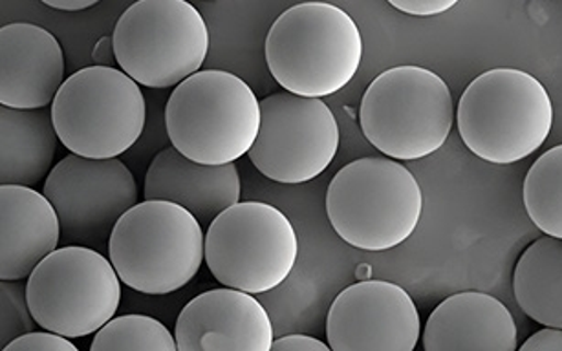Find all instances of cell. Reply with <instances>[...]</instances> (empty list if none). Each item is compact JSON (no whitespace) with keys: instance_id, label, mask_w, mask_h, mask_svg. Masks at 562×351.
<instances>
[{"instance_id":"1","label":"cell","mask_w":562,"mask_h":351,"mask_svg":"<svg viewBox=\"0 0 562 351\" xmlns=\"http://www.w3.org/2000/svg\"><path fill=\"white\" fill-rule=\"evenodd\" d=\"M265 54L284 92L323 99L358 73L363 37L358 22L339 5L303 2L277 16L266 35Z\"/></svg>"},{"instance_id":"2","label":"cell","mask_w":562,"mask_h":351,"mask_svg":"<svg viewBox=\"0 0 562 351\" xmlns=\"http://www.w3.org/2000/svg\"><path fill=\"white\" fill-rule=\"evenodd\" d=\"M465 147L484 161L512 165L537 152L553 126V103L528 71L495 68L469 82L457 110Z\"/></svg>"},{"instance_id":"3","label":"cell","mask_w":562,"mask_h":351,"mask_svg":"<svg viewBox=\"0 0 562 351\" xmlns=\"http://www.w3.org/2000/svg\"><path fill=\"white\" fill-rule=\"evenodd\" d=\"M424 211L416 176L396 159L369 156L345 165L326 191V214L348 246L381 252L411 238Z\"/></svg>"},{"instance_id":"4","label":"cell","mask_w":562,"mask_h":351,"mask_svg":"<svg viewBox=\"0 0 562 351\" xmlns=\"http://www.w3.org/2000/svg\"><path fill=\"white\" fill-rule=\"evenodd\" d=\"M254 88L224 70H202L172 90L167 136L178 152L200 165H232L249 154L260 132Z\"/></svg>"},{"instance_id":"5","label":"cell","mask_w":562,"mask_h":351,"mask_svg":"<svg viewBox=\"0 0 562 351\" xmlns=\"http://www.w3.org/2000/svg\"><path fill=\"white\" fill-rule=\"evenodd\" d=\"M454 117L447 82L435 71L411 65L375 77L359 109L364 137L396 161H416L440 150Z\"/></svg>"},{"instance_id":"6","label":"cell","mask_w":562,"mask_h":351,"mask_svg":"<svg viewBox=\"0 0 562 351\" xmlns=\"http://www.w3.org/2000/svg\"><path fill=\"white\" fill-rule=\"evenodd\" d=\"M109 257L131 290L171 295L199 274L205 233L199 219L177 203L144 200L117 222Z\"/></svg>"},{"instance_id":"7","label":"cell","mask_w":562,"mask_h":351,"mask_svg":"<svg viewBox=\"0 0 562 351\" xmlns=\"http://www.w3.org/2000/svg\"><path fill=\"white\" fill-rule=\"evenodd\" d=\"M50 110L65 148L90 159L120 158L138 143L147 120L138 82L103 65L68 77Z\"/></svg>"},{"instance_id":"8","label":"cell","mask_w":562,"mask_h":351,"mask_svg":"<svg viewBox=\"0 0 562 351\" xmlns=\"http://www.w3.org/2000/svg\"><path fill=\"white\" fill-rule=\"evenodd\" d=\"M112 44L120 70L139 87L164 90L202 71L210 30L186 0H139L117 19Z\"/></svg>"},{"instance_id":"9","label":"cell","mask_w":562,"mask_h":351,"mask_svg":"<svg viewBox=\"0 0 562 351\" xmlns=\"http://www.w3.org/2000/svg\"><path fill=\"white\" fill-rule=\"evenodd\" d=\"M299 258V236L281 208L238 202L205 233V263L229 290L270 293L286 282Z\"/></svg>"},{"instance_id":"10","label":"cell","mask_w":562,"mask_h":351,"mask_svg":"<svg viewBox=\"0 0 562 351\" xmlns=\"http://www.w3.org/2000/svg\"><path fill=\"white\" fill-rule=\"evenodd\" d=\"M30 312L43 331L79 339L116 318L122 279L109 258L83 246L59 247L26 280Z\"/></svg>"},{"instance_id":"11","label":"cell","mask_w":562,"mask_h":351,"mask_svg":"<svg viewBox=\"0 0 562 351\" xmlns=\"http://www.w3.org/2000/svg\"><path fill=\"white\" fill-rule=\"evenodd\" d=\"M260 132L249 161L268 180L299 185L330 167L339 150V125L323 99L273 93L260 101Z\"/></svg>"},{"instance_id":"12","label":"cell","mask_w":562,"mask_h":351,"mask_svg":"<svg viewBox=\"0 0 562 351\" xmlns=\"http://www.w3.org/2000/svg\"><path fill=\"white\" fill-rule=\"evenodd\" d=\"M61 222L67 246H109L117 222L138 205V183L122 159L76 154L57 161L43 185Z\"/></svg>"},{"instance_id":"13","label":"cell","mask_w":562,"mask_h":351,"mask_svg":"<svg viewBox=\"0 0 562 351\" xmlns=\"http://www.w3.org/2000/svg\"><path fill=\"white\" fill-rule=\"evenodd\" d=\"M422 320L413 296L385 280H361L331 302L326 339L331 351H414Z\"/></svg>"},{"instance_id":"14","label":"cell","mask_w":562,"mask_h":351,"mask_svg":"<svg viewBox=\"0 0 562 351\" xmlns=\"http://www.w3.org/2000/svg\"><path fill=\"white\" fill-rule=\"evenodd\" d=\"M178 351H271L276 335L255 295L218 287L188 302L175 326Z\"/></svg>"},{"instance_id":"15","label":"cell","mask_w":562,"mask_h":351,"mask_svg":"<svg viewBox=\"0 0 562 351\" xmlns=\"http://www.w3.org/2000/svg\"><path fill=\"white\" fill-rule=\"evenodd\" d=\"M65 52L54 33L30 22L0 27V104L43 110L65 84Z\"/></svg>"},{"instance_id":"16","label":"cell","mask_w":562,"mask_h":351,"mask_svg":"<svg viewBox=\"0 0 562 351\" xmlns=\"http://www.w3.org/2000/svg\"><path fill=\"white\" fill-rule=\"evenodd\" d=\"M237 165H200L169 147L161 150L145 174L147 202H171L193 214L200 224H213L224 211L240 202Z\"/></svg>"},{"instance_id":"17","label":"cell","mask_w":562,"mask_h":351,"mask_svg":"<svg viewBox=\"0 0 562 351\" xmlns=\"http://www.w3.org/2000/svg\"><path fill=\"white\" fill-rule=\"evenodd\" d=\"M425 351H517V322L498 298L462 291L440 302L424 328Z\"/></svg>"},{"instance_id":"18","label":"cell","mask_w":562,"mask_h":351,"mask_svg":"<svg viewBox=\"0 0 562 351\" xmlns=\"http://www.w3.org/2000/svg\"><path fill=\"white\" fill-rule=\"evenodd\" d=\"M0 280H29L61 244V222L43 192L0 186Z\"/></svg>"},{"instance_id":"19","label":"cell","mask_w":562,"mask_h":351,"mask_svg":"<svg viewBox=\"0 0 562 351\" xmlns=\"http://www.w3.org/2000/svg\"><path fill=\"white\" fill-rule=\"evenodd\" d=\"M52 110L0 109V183L35 189L56 167Z\"/></svg>"},{"instance_id":"20","label":"cell","mask_w":562,"mask_h":351,"mask_svg":"<svg viewBox=\"0 0 562 351\" xmlns=\"http://www.w3.org/2000/svg\"><path fill=\"white\" fill-rule=\"evenodd\" d=\"M513 291L531 320L562 329V240L542 236L528 246L515 265Z\"/></svg>"},{"instance_id":"21","label":"cell","mask_w":562,"mask_h":351,"mask_svg":"<svg viewBox=\"0 0 562 351\" xmlns=\"http://www.w3.org/2000/svg\"><path fill=\"white\" fill-rule=\"evenodd\" d=\"M524 207L546 236L562 240V145L546 150L524 180Z\"/></svg>"},{"instance_id":"22","label":"cell","mask_w":562,"mask_h":351,"mask_svg":"<svg viewBox=\"0 0 562 351\" xmlns=\"http://www.w3.org/2000/svg\"><path fill=\"white\" fill-rule=\"evenodd\" d=\"M90 351H178V344L160 320L147 315H122L94 335Z\"/></svg>"},{"instance_id":"23","label":"cell","mask_w":562,"mask_h":351,"mask_svg":"<svg viewBox=\"0 0 562 351\" xmlns=\"http://www.w3.org/2000/svg\"><path fill=\"white\" fill-rule=\"evenodd\" d=\"M0 298H2V331L0 340L2 348L12 344L23 335L34 333L35 322L30 312L29 296H26V284L23 280H4L0 284Z\"/></svg>"},{"instance_id":"24","label":"cell","mask_w":562,"mask_h":351,"mask_svg":"<svg viewBox=\"0 0 562 351\" xmlns=\"http://www.w3.org/2000/svg\"><path fill=\"white\" fill-rule=\"evenodd\" d=\"M2 351H79L78 346L67 337L50 333V331H34L23 335L12 344L4 346Z\"/></svg>"},{"instance_id":"25","label":"cell","mask_w":562,"mask_h":351,"mask_svg":"<svg viewBox=\"0 0 562 351\" xmlns=\"http://www.w3.org/2000/svg\"><path fill=\"white\" fill-rule=\"evenodd\" d=\"M389 4L407 15L435 16L454 8L457 0H391Z\"/></svg>"},{"instance_id":"26","label":"cell","mask_w":562,"mask_h":351,"mask_svg":"<svg viewBox=\"0 0 562 351\" xmlns=\"http://www.w3.org/2000/svg\"><path fill=\"white\" fill-rule=\"evenodd\" d=\"M271 351H331V348L310 335H286L276 339Z\"/></svg>"},{"instance_id":"27","label":"cell","mask_w":562,"mask_h":351,"mask_svg":"<svg viewBox=\"0 0 562 351\" xmlns=\"http://www.w3.org/2000/svg\"><path fill=\"white\" fill-rule=\"evenodd\" d=\"M517 351H562V329H539Z\"/></svg>"},{"instance_id":"28","label":"cell","mask_w":562,"mask_h":351,"mask_svg":"<svg viewBox=\"0 0 562 351\" xmlns=\"http://www.w3.org/2000/svg\"><path fill=\"white\" fill-rule=\"evenodd\" d=\"M43 4L48 5L52 10L68 11V13H76V11L89 10L98 4V0H65V2H57V0H43Z\"/></svg>"}]
</instances>
